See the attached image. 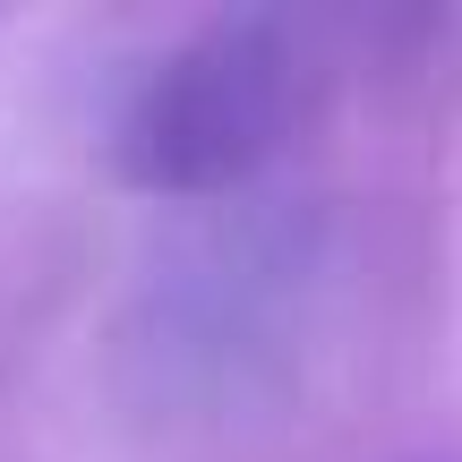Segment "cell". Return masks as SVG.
<instances>
[{
	"instance_id": "6da1fadb",
	"label": "cell",
	"mask_w": 462,
	"mask_h": 462,
	"mask_svg": "<svg viewBox=\"0 0 462 462\" xmlns=\"http://www.w3.org/2000/svg\"><path fill=\"white\" fill-rule=\"evenodd\" d=\"M300 86H309L300 43L274 17H215L137 86L112 163L137 198H223L282 154Z\"/></svg>"
}]
</instances>
